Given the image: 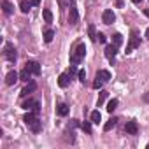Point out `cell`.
I'll use <instances>...</instances> for the list:
<instances>
[{
  "label": "cell",
  "mask_w": 149,
  "mask_h": 149,
  "mask_svg": "<svg viewBox=\"0 0 149 149\" xmlns=\"http://www.w3.org/2000/svg\"><path fill=\"white\" fill-rule=\"evenodd\" d=\"M84 54H86V46L84 44H77L76 49L70 53V63L72 65H79L81 60L84 58Z\"/></svg>",
  "instance_id": "1"
},
{
  "label": "cell",
  "mask_w": 149,
  "mask_h": 149,
  "mask_svg": "<svg viewBox=\"0 0 149 149\" xmlns=\"http://www.w3.org/2000/svg\"><path fill=\"white\" fill-rule=\"evenodd\" d=\"M107 81H111V72H109V70H98V72H97V77H95V81H93V88H95V90H102V86H104Z\"/></svg>",
  "instance_id": "2"
},
{
  "label": "cell",
  "mask_w": 149,
  "mask_h": 149,
  "mask_svg": "<svg viewBox=\"0 0 149 149\" xmlns=\"http://www.w3.org/2000/svg\"><path fill=\"white\" fill-rule=\"evenodd\" d=\"M144 102H147V104H149V91H147V93L144 95Z\"/></svg>",
  "instance_id": "33"
},
{
  "label": "cell",
  "mask_w": 149,
  "mask_h": 149,
  "mask_svg": "<svg viewBox=\"0 0 149 149\" xmlns=\"http://www.w3.org/2000/svg\"><path fill=\"white\" fill-rule=\"evenodd\" d=\"M146 39H147V40H149V28H147V30H146Z\"/></svg>",
  "instance_id": "36"
},
{
  "label": "cell",
  "mask_w": 149,
  "mask_h": 149,
  "mask_svg": "<svg viewBox=\"0 0 149 149\" xmlns=\"http://www.w3.org/2000/svg\"><path fill=\"white\" fill-rule=\"evenodd\" d=\"M68 74H70V77H72V76H76V74H79V70L76 68V65H72V67H70V70H68Z\"/></svg>",
  "instance_id": "31"
},
{
  "label": "cell",
  "mask_w": 149,
  "mask_h": 149,
  "mask_svg": "<svg viewBox=\"0 0 149 149\" xmlns=\"http://www.w3.org/2000/svg\"><path fill=\"white\" fill-rule=\"evenodd\" d=\"M90 118H91V123L98 125V123H100V119H102V114H100V111H93Z\"/></svg>",
  "instance_id": "18"
},
{
  "label": "cell",
  "mask_w": 149,
  "mask_h": 149,
  "mask_svg": "<svg viewBox=\"0 0 149 149\" xmlns=\"http://www.w3.org/2000/svg\"><path fill=\"white\" fill-rule=\"evenodd\" d=\"M76 126H79V123H77V119H72L70 123H68V130H74Z\"/></svg>",
  "instance_id": "30"
},
{
  "label": "cell",
  "mask_w": 149,
  "mask_h": 149,
  "mask_svg": "<svg viewBox=\"0 0 149 149\" xmlns=\"http://www.w3.org/2000/svg\"><path fill=\"white\" fill-rule=\"evenodd\" d=\"M21 107H23L25 111H33V112L39 116V111H40V104H39V100H35V98H28V100H25V102L21 104Z\"/></svg>",
  "instance_id": "4"
},
{
  "label": "cell",
  "mask_w": 149,
  "mask_h": 149,
  "mask_svg": "<svg viewBox=\"0 0 149 149\" xmlns=\"http://www.w3.org/2000/svg\"><path fill=\"white\" fill-rule=\"evenodd\" d=\"M2 9H4L6 14H13L14 13V6L9 2V0H4V2H2Z\"/></svg>",
  "instance_id": "16"
},
{
  "label": "cell",
  "mask_w": 149,
  "mask_h": 149,
  "mask_svg": "<svg viewBox=\"0 0 149 149\" xmlns=\"http://www.w3.org/2000/svg\"><path fill=\"white\" fill-rule=\"evenodd\" d=\"M116 107H118V100L116 98H112V100H109V104H107V112H112V111H116Z\"/></svg>",
  "instance_id": "21"
},
{
  "label": "cell",
  "mask_w": 149,
  "mask_h": 149,
  "mask_svg": "<svg viewBox=\"0 0 149 149\" xmlns=\"http://www.w3.org/2000/svg\"><path fill=\"white\" fill-rule=\"evenodd\" d=\"M116 53H118V46H116V44H111V46H107V47H105V56H107V60H109L111 63L114 61Z\"/></svg>",
  "instance_id": "8"
},
{
  "label": "cell",
  "mask_w": 149,
  "mask_h": 149,
  "mask_svg": "<svg viewBox=\"0 0 149 149\" xmlns=\"http://www.w3.org/2000/svg\"><path fill=\"white\" fill-rule=\"evenodd\" d=\"M132 2H133V4H140V2H142V0H132Z\"/></svg>",
  "instance_id": "37"
},
{
  "label": "cell",
  "mask_w": 149,
  "mask_h": 149,
  "mask_svg": "<svg viewBox=\"0 0 149 149\" xmlns=\"http://www.w3.org/2000/svg\"><path fill=\"white\" fill-rule=\"evenodd\" d=\"M18 79H19V74H18L16 70H13V72H9L7 76H6V84H7V86H13Z\"/></svg>",
  "instance_id": "10"
},
{
  "label": "cell",
  "mask_w": 149,
  "mask_h": 149,
  "mask_svg": "<svg viewBox=\"0 0 149 149\" xmlns=\"http://www.w3.org/2000/svg\"><path fill=\"white\" fill-rule=\"evenodd\" d=\"M44 21L46 23H53V14L49 9H44Z\"/></svg>",
  "instance_id": "28"
},
{
  "label": "cell",
  "mask_w": 149,
  "mask_h": 149,
  "mask_svg": "<svg viewBox=\"0 0 149 149\" xmlns=\"http://www.w3.org/2000/svg\"><path fill=\"white\" fill-rule=\"evenodd\" d=\"M30 128H32V132H33V133H39V132H42V121H40V119H37L33 125H30Z\"/></svg>",
  "instance_id": "20"
},
{
  "label": "cell",
  "mask_w": 149,
  "mask_h": 149,
  "mask_svg": "<svg viewBox=\"0 0 149 149\" xmlns=\"http://www.w3.org/2000/svg\"><path fill=\"white\" fill-rule=\"evenodd\" d=\"M81 130L86 132V133H91V123L90 121H83L81 123Z\"/></svg>",
  "instance_id": "27"
},
{
  "label": "cell",
  "mask_w": 149,
  "mask_h": 149,
  "mask_svg": "<svg viewBox=\"0 0 149 149\" xmlns=\"http://www.w3.org/2000/svg\"><path fill=\"white\" fill-rule=\"evenodd\" d=\"M88 33H90V39H91L93 42H97V40H98V37H97V32H95V26H93V25H90V28H88Z\"/></svg>",
  "instance_id": "23"
},
{
  "label": "cell",
  "mask_w": 149,
  "mask_h": 149,
  "mask_svg": "<svg viewBox=\"0 0 149 149\" xmlns=\"http://www.w3.org/2000/svg\"><path fill=\"white\" fill-rule=\"evenodd\" d=\"M4 56H6V60H7V61L16 63L18 53H16V49H14V46H13L11 42H6V47H4Z\"/></svg>",
  "instance_id": "3"
},
{
  "label": "cell",
  "mask_w": 149,
  "mask_h": 149,
  "mask_svg": "<svg viewBox=\"0 0 149 149\" xmlns=\"http://www.w3.org/2000/svg\"><path fill=\"white\" fill-rule=\"evenodd\" d=\"M58 114L60 116H67L68 114V105L67 104H60L58 105Z\"/></svg>",
  "instance_id": "22"
},
{
  "label": "cell",
  "mask_w": 149,
  "mask_h": 149,
  "mask_svg": "<svg viewBox=\"0 0 149 149\" xmlns=\"http://www.w3.org/2000/svg\"><path fill=\"white\" fill-rule=\"evenodd\" d=\"M112 42L119 47V46H121V42H123V35H121V33H114V35H112Z\"/></svg>",
  "instance_id": "25"
},
{
  "label": "cell",
  "mask_w": 149,
  "mask_h": 149,
  "mask_svg": "<svg viewBox=\"0 0 149 149\" xmlns=\"http://www.w3.org/2000/svg\"><path fill=\"white\" fill-rule=\"evenodd\" d=\"M58 84H60V88H67L70 84V74L68 72L67 74H61V76L58 77Z\"/></svg>",
  "instance_id": "13"
},
{
  "label": "cell",
  "mask_w": 149,
  "mask_h": 149,
  "mask_svg": "<svg viewBox=\"0 0 149 149\" xmlns=\"http://www.w3.org/2000/svg\"><path fill=\"white\" fill-rule=\"evenodd\" d=\"M32 4H33V6H39V4H40V0H32Z\"/></svg>",
  "instance_id": "34"
},
{
  "label": "cell",
  "mask_w": 149,
  "mask_h": 149,
  "mask_svg": "<svg viewBox=\"0 0 149 149\" xmlns=\"http://www.w3.org/2000/svg\"><path fill=\"white\" fill-rule=\"evenodd\" d=\"M32 2H28V0H21L19 2V9H21V13H28L30 9H32Z\"/></svg>",
  "instance_id": "17"
},
{
  "label": "cell",
  "mask_w": 149,
  "mask_h": 149,
  "mask_svg": "<svg viewBox=\"0 0 149 149\" xmlns=\"http://www.w3.org/2000/svg\"><path fill=\"white\" fill-rule=\"evenodd\" d=\"M32 76H33V74L30 72V68H26V67H25V68L19 72V81H23V83H28Z\"/></svg>",
  "instance_id": "14"
},
{
  "label": "cell",
  "mask_w": 149,
  "mask_h": 149,
  "mask_svg": "<svg viewBox=\"0 0 149 149\" xmlns=\"http://www.w3.org/2000/svg\"><path fill=\"white\" fill-rule=\"evenodd\" d=\"M77 77H79V81H81V83H84V81H86V72H84V70H79Z\"/></svg>",
  "instance_id": "29"
},
{
  "label": "cell",
  "mask_w": 149,
  "mask_h": 149,
  "mask_svg": "<svg viewBox=\"0 0 149 149\" xmlns=\"http://www.w3.org/2000/svg\"><path fill=\"white\" fill-rule=\"evenodd\" d=\"M107 95H109V91H105V90H102V91H100V95H98V107H100V105L105 102Z\"/></svg>",
  "instance_id": "26"
},
{
  "label": "cell",
  "mask_w": 149,
  "mask_h": 149,
  "mask_svg": "<svg viewBox=\"0 0 149 149\" xmlns=\"http://www.w3.org/2000/svg\"><path fill=\"white\" fill-rule=\"evenodd\" d=\"M144 14H146V16L149 18V9H144Z\"/></svg>",
  "instance_id": "35"
},
{
  "label": "cell",
  "mask_w": 149,
  "mask_h": 149,
  "mask_svg": "<svg viewBox=\"0 0 149 149\" xmlns=\"http://www.w3.org/2000/svg\"><path fill=\"white\" fill-rule=\"evenodd\" d=\"M97 37H98V42H102V44H104V42H105V40H107V37H105V35H104V33H100V32H98V33H97Z\"/></svg>",
  "instance_id": "32"
},
{
  "label": "cell",
  "mask_w": 149,
  "mask_h": 149,
  "mask_svg": "<svg viewBox=\"0 0 149 149\" xmlns=\"http://www.w3.org/2000/svg\"><path fill=\"white\" fill-rule=\"evenodd\" d=\"M37 119H39V118H37V114H35L33 111H32V112H28V114H25V118H23L25 125H28V126H30V125H33Z\"/></svg>",
  "instance_id": "15"
},
{
  "label": "cell",
  "mask_w": 149,
  "mask_h": 149,
  "mask_svg": "<svg viewBox=\"0 0 149 149\" xmlns=\"http://www.w3.org/2000/svg\"><path fill=\"white\" fill-rule=\"evenodd\" d=\"M114 19H116V16H114V13H112L111 9L104 11V14H102V21H104L105 25H112V23H114Z\"/></svg>",
  "instance_id": "9"
},
{
  "label": "cell",
  "mask_w": 149,
  "mask_h": 149,
  "mask_svg": "<svg viewBox=\"0 0 149 149\" xmlns=\"http://www.w3.org/2000/svg\"><path fill=\"white\" fill-rule=\"evenodd\" d=\"M140 46V39H139V33H137V30H132V37H130V42H128V46H126V53H132L135 47H139Z\"/></svg>",
  "instance_id": "5"
},
{
  "label": "cell",
  "mask_w": 149,
  "mask_h": 149,
  "mask_svg": "<svg viewBox=\"0 0 149 149\" xmlns=\"http://www.w3.org/2000/svg\"><path fill=\"white\" fill-rule=\"evenodd\" d=\"M116 123H118V118H111V119L104 125V130H105V132H109L111 128H114V126H116Z\"/></svg>",
  "instance_id": "19"
},
{
  "label": "cell",
  "mask_w": 149,
  "mask_h": 149,
  "mask_svg": "<svg viewBox=\"0 0 149 149\" xmlns=\"http://www.w3.org/2000/svg\"><path fill=\"white\" fill-rule=\"evenodd\" d=\"M125 132H126L128 135H137V132H139L137 123H135V121H128V123H126V126H125Z\"/></svg>",
  "instance_id": "11"
},
{
  "label": "cell",
  "mask_w": 149,
  "mask_h": 149,
  "mask_svg": "<svg viewBox=\"0 0 149 149\" xmlns=\"http://www.w3.org/2000/svg\"><path fill=\"white\" fill-rule=\"evenodd\" d=\"M26 68H30V72L33 74V76H39L40 74V65L37 63V61H26V65H25Z\"/></svg>",
  "instance_id": "12"
},
{
  "label": "cell",
  "mask_w": 149,
  "mask_h": 149,
  "mask_svg": "<svg viewBox=\"0 0 149 149\" xmlns=\"http://www.w3.org/2000/svg\"><path fill=\"white\" fill-rule=\"evenodd\" d=\"M35 90H37V84H35V81H28V83H26V86L21 90V93H19V95L25 98V97H28L30 93H33Z\"/></svg>",
  "instance_id": "6"
},
{
  "label": "cell",
  "mask_w": 149,
  "mask_h": 149,
  "mask_svg": "<svg viewBox=\"0 0 149 149\" xmlns=\"http://www.w3.org/2000/svg\"><path fill=\"white\" fill-rule=\"evenodd\" d=\"M77 21H79V13H77V7L72 4L70 13H68V23L70 25H77Z\"/></svg>",
  "instance_id": "7"
},
{
  "label": "cell",
  "mask_w": 149,
  "mask_h": 149,
  "mask_svg": "<svg viewBox=\"0 0 149 149\" xmlns=\"http://www.w3.org/2000/svg\"><path fill=\"white\" fill-rule=\"evenodd\" d=\"M53 37H54V32H53V30H46V32H44V40H46L47 44L53 40Z\"/></svg>",
  "instance_id": "24"
}]
</instances>
